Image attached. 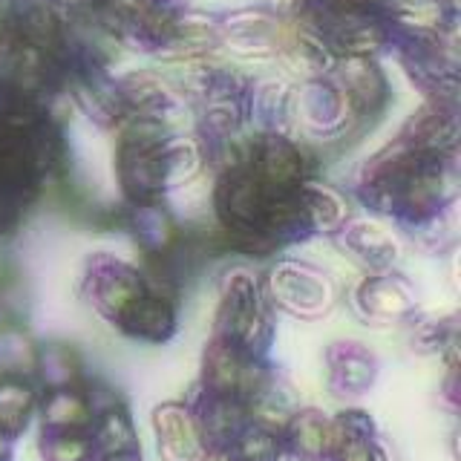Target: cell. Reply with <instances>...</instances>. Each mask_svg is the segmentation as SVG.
I'll use <instances>...</instances> for the list:
<instances>
[{"mask_svg":"<svg viewBox=\"0 0 461 461\" xmlns=\"http://www.w3.org/2000/svg\"><path fill=\"white\" fill-rule=\"evenodd\" d=\"M158 453L165 461H202L208 456L187 403H162L153 412Z\"/></svg>","mask_w":461,"mask_h":461,"instance_id":"1","label":"cell"},{"mask_svg":"<svg viewBox=\"0 0 461 461\" xmlns=\"http://www.w3.org/2000/svg\"><path fill=\"white\" fill-rule=\"evenodd\" d=\"M384 450L375 441V424L366 412L349 410L329 421L326 461H375Z\"/></svg>","mask_w":461,"mask_h":461,"instance_id":"2","label":"cell"},{"mask_svg":"<svg viewBox=\"0 0 461 461\" xmlns=\"http://www.w3.org/2000/svg\"><path fill=\"white\" fill-rule=\"evenodd\" d=\"M285 453L300 461H326L329 453V418L321 410H294L280 429Z\"/></svg>","mask_w":461,"mask_h":461,"instance_id":"3","label":"cell"},{"mask_svg":"<svg viewBox=\"0 0 461 461\" xmlns=\"http://www.w3.org/2000/svg\"><path fill=\"white\" fill-rule=\"evenodd\" d=\"M38 403L41 398L32 381L23 372H6L0 378V436L18 438L32 421Z\"/></svg>","mask_w":461,"mask_h":461,"instance_id":"4","label":"cell"},{"mask_svg":"<svg viewBox=\"0 0 461 461\" xmlns=\"http://www.w3.org/2000/svg\"><path fill=\"white\" fill-rule=\"evenodd\" d=\"M329 386L338 395H360L375 381V360L355 343L335 346L329 352Z\"/></svg>","mask_w":461,"mask_h":461,"instance_id":"5","label":"cell"},{"mask_svg":"<svg viewBox=\"0 0 461 461\" xmlns=\"http://www.w3.org/2000/svg\"><path fill=\"white\" fill-rule=\"evenodd\" d=\"M41 456L43 461H95L90 429H43Z\"/></svg>","mask_w":461,"mask_h":461,"instance_id":"6","label":"cell"},{"mask_svg":"<svg viewBox=\"0 0 461 461\" xmlns=\"http://www.w3.org/2000/svg\"><path fill=\"white\" fill-rule=\"evenodd\" d=\"M95 461H141V450H130V453H113V456H95Z\"/></svg>","mask_w":461,"mask_h":461,"instance_id":"7","label":"cell"},{"mask_svg":"<svg viewBox=\"0 0 461 461\" xmlns=\"http://www.w3.org/2000/svg\"><path fill=\"white\" fill-rule=\"evenodd\" d=\"M0 461H12V438L0 436Z\"/></svg>","mask_w":461,"mask_h":461,"instance_id":"8","label":"cell"}]
</instances>
